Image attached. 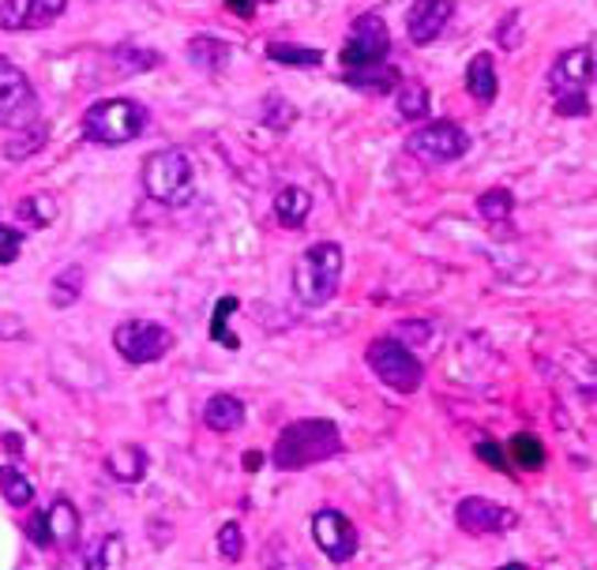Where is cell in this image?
Here are the masks:
<instances>
[{"mask_svg":"<svg viewBox=\"0 0 597 570\" xmlns=\"http://www.w3.org/2000/svg\"><path fill=\"white\" fill-rule=\"evenodd\" d=\"M365 361L376 375H380L383 387L399 391V394H413L425 383V364L413 357L410 346H402L399 338H376L365 353Z\"/></svg>","mask_w":597,"mask_h":570,"instance_id":"6","label":"cell"},{"mask_svg":"<svg viewBox=\"0 0 597 570\" xmlns=\"http://www.w3.org/2000/svg\"><path fill=\"white\" fill-rule=\"evenodd\" d=\"M346 83L361 90H372V95H383V90L399 87V72L388 68V64H372V68H350L346 72Z\"/></svg>","mask_w":597,"mask_h":570,"instance_id":"24","label":"cell"},{"mask_svg":"<svg viewBox=\"0 0 597 570\" xmlns=\"http://www.w3.org/2000/svg\"><path fill=\"white\" fill-rule=\"evenodd\" d=\"M0 495H4L12 507H26L34 500V484L23 476L20 465H0Z\"/></svg>","mask_w":597,"mask_h":570,"instance_id":"27","label":"cell"},{"mask_svg":"<svg viewBox=\"0 0 597 570\" xmlns=\"http://www.w3.org/2000/svg\"><path fill=\"white\" fill-rule=\"evenodd\" d=\"M113 349L128 364H154L173 349V330L154 319H124L113 327Z\"/></svg>","mask_w":597,"mask_h":570,"instance_id":"9","label":"cell"},{"mask_svg":"<svg viewBox=\"0 0 597 570\" xmlns=\"http://www.w3.org/2000/svg\"><path fill=\"white\" fill-rule=\"evenodd\" d=\"M218 551H222V559H229V563H237V559L245 556V533L237 522H226V526L218 529Z\"/></svg>","mask_w":597,"mask_h":570,"instance_id":"31","label":"cell"},{"mask_svg":"<svg viewBox=\"0 0 597 570\" xmlns=\"http://www.w3.org/2000/svg\"><path fill=\"white\" fill-rule=\"evenodd\" d=\"M121 548H124V540L117 537V533L95 540V545L87 548V556H83V570H109L113 567V559L121 556Z\"/></svg>","mask_w":597,"mask_h":570,"instance_id":"29","label":"cell"},{"mask_svg":"<svg viewBox=\"0 0 597 570\" xmlns=\"http://www.w3.org/2000/svg\"><path fill=\"white\" fill-rule=\"evenodd\" d=\"M394 102H399L402 121H425V117H428V87H425V83H417V79L402 83Z\"/></svg>","mask_w":597,"mask_h":570,"instance_id":"25","label":"cell"},{"mask_svg":"<svg viewBox=\"0 0 597 570\" xmlns=\"http://www.w3.org/2000/svg\"><path fill=\"white\" fill-rule=\"evenodd\" d=\"M15 218L31 229H50L53 222H57V199H53L50 191H31V196L20 199Z\"/></svg>","mask_w":597,"mask_h":570,"instance_id":"21","label":"cell"},{"mask_svg":"<svg viewBox=\"0 0 597 570\" xmlns=\"http://www.w3.org/2000/svg\"><path fill=\"white\" fill-rule=\"evenodd\" d=\"M204 425L218 436H234L245 425V402L234 394H210L204 402Z\"/></svg>","mask_w":597,"mask_h":570,"instance_id":"16","label":"cell"},{"mask_svg":"<svg viewBox=\"0 0 597 570\" xmlns=\"http://www.w3.org/2000/svg\"><path fill=\"white\" fill-rule=\"evenodd\" d=\"M42 146H45V128L31 124V128H20V132H15L12 140L4 143V154L12 162H20V158H31V154H39Z\"/></svg>","mask_w":597,"mask_h":570,"instance_id":"28","label":"cell"},{"mask_svg":"<svg viewBox=\"0 0 597 570\" xmlns=\"http://www.w3.org/2000/svg\"><path fill=\"white\" fill-rule=\"evenodd\" d=\"M117 61H128V72H140V68H154L159 64V53H140V50H132V45H124V50H117L113 53Z\"/></svg>","mask_w":597,"mask_h":570,"instance_id":"33","label":"cell"},{"mask_svg":"<svg viewBox=\"0 0 597 570\" xmlns=\"http://www.w3.org/2000/svg\"><path fill=\"white\" fill-rule=\"evenodd\" d=\"M388 53H391V31L388 23H383V15L380 12L357 15L343 50L346 68H372V64L388 61Z\"/></svg>","mask_w":597,"mask_h":570,"instance_id":"10","label":"cell"},{"mask_svg":"<svg viewBox=\"0 0 597 570\" xmlns=\"http://www.w3.org/2000/svg\"><path fill=\"white\" fill-rule=\"evenodd\" d=\"M308 210H312V196L305 188H297V184H286V188L274 191V218H279L286 229L305 226Z\"/></svg>","mask_w":597,"mask_h":570,"instance_id":"20","label":"cell"},{"mask_svg":"<svg viewBox=\"0 0 597 570\" xmlns=\"http://www.w3.org/2000/svg\"><path fill=\"white\" fill-rule=\"evenodd\" d=\"M26 537H31L39 548H53V540H50V526H45V511H34L31 518H26Z\"/></svg>","mask_w":597,"mask_h":570,"instance_id":"34","label":"cell"},{"mask_svg":"<svg viewBox=\"0 0 597 570\" xmlns=\"http://www.w3.org/2000/svg\"><path fill=\"white\" fill-rule=\"evenodd\" d=\"M474 450H477V458H481V462H489L496 469V473H511L508 458H503V450L496 447V443H477Z\"/></svg>","mask_w":597,"mask_h":570,"instance_id":"35","label":"cell"},{"mask_svg":"<svg viewBox=\"0 0 597 570\" xmlns=\"http://www.w3.org/2000/svg\"><path fill=\"white\" fill-rule=\"evenodd\" d=\"M335 454H343V431H338L335 420L305 417L279 431L271 462L274 469H282V473H301V469H312Z\"/></svg>","mask_w":597,"mask_h":570,"instance_id":"1","label":"cell"},{"mask_svg":"<svg viewBox=\"0 0 597 570\" xmlns=\"http://www.w3.org/2000/svg\"><path fill=\"white\" fill-rule=\"evenodd\" d=\"M106 473L121 484H135L146 476V450L140 443H124V447H113L106 454Z\"/></svg>","mask_w":597,"mask_h":570,"instance_id":"18","label":"cell"},{"mask_svg":"<svg viewBox=\"0 0 597 570\" xmlns=\"http://www.w3.org/2000/svg\"><path fill=\"white\" fill-rule=\"evenodd\" d=\"M45 526H50V540L53 548H76L79 540V511L76 503L68 500V495H57V500L50 503V511H45Z\"/></svg>","mask_w":597,"mask_h":570,"instance_id":"15","label":"cell"},{"mask_svg":"<svg viewBox=\"0 0 597 570\" xmlns=\"http://www.w3.org/2000/svg\"><path fill=\"white\" fill-rule=\"evenodd\" d=\"M83 282H87V274H83L79 263L64 266V271L53 278V289H50V305L53 308H72L76 300L83 297Z\"/></svg>","mask_w":597,"mask_h":570,"instance_id":"23","label":"cell"},{"mask_svg":"<svg viewBox=\"0 0 597 570\" xmlns=\"http://www.w3.org/2000/svg\"><path fill=\"white\" fill-rule=\"evenodd\" d=\"M188 61L196 64L199 72H207V76H222L229 64V45L222 39H210V34H196V39L188 42Z\"/></svg>","mask_w":597,"mask_h":570,"instance_id":"19","label":"cell"},{"mask_svg":"<svg viewBox=\"0 0 597 570\" xmlns=\"http://www.w3.org/2000/svg\"><path fill=\"white\" fill-rule=\"evenodd\" d=\"M428 335H433V327H428V324H399L391 338H399V342L406 346V338H417V342H425Z\"/></svg>","mask_w":597,"mask_h":570,"instance_id":"36","label":"cell"},{"mask_svg":"<svg viewBox=\"0 0 597 570\" xmlns=\"http://www.w3.org/2000/svg\"><path fill=\"white\" fill-rule=\"evenodd\" d=\"M508 454H511V462H515L519 469H527V473H538V469H545L549 450L534 436V431H519V436H511Z\"/></svg>","mask_w":597,"mask_h":570,"instance_id":"22","label":"cell"},{"mask_svg":"<svg viewBox=\"0 0 597 570\" xmlns=\"http://www.w3.org/2000/svg\"><path fill=\"white\" fill-rule=\"evenodd\" d=\"M466 90H470V98L481 106L496 102V95H500V79H496L492 53H477V57L466 64Z\"/></svg>","mask_w":597,"mask_h":570,"instance_id":"17","label":"cell"},{"mask_svg":"<svg viewBox=\"0 0 597 570\" xmlns=\"http://www.w3.org/2000/svg\"><path fill=\"white\" fill-rule=\"evenodd\" d=\"M455 15V0H413L406 12V34L413 45H428L447 31Z\"/></svg>","mask_w":597,"mask_h":570,"instance_id":"14","label":"cell"},{"mask_svg":"<svg viewBox=\"0 0 597 570\" xmlns=\"http://www.w3.org/2000/svg\"><path fill=\"white\" fill-rule=\"evenodd\" d=\"M271 61H279V64H301V68H316V64H324V53L319 50H301V45H286V42H279V45H271Z\"/></svg>","mask_w":597,"mask_h":570,"instance_id":"30","label":"cell"},{"mask_svg":"<svg viewBox=\"0 0 597 570\" xmlns=\"http://www.w3.org/2000/svg\"><path fill=\"white\" fill-rule=\"evenodd\" d=\"M39 90L26 79V72L15 61L0 57V128L20 132V128L39 124Z\"/></svg>","mask_w":597,"mask_h":570,"instance_id":"7","label":"cell"},{"mask_svg":"<svg viewBox=\"0 0 597 570\" xmlns=\"http://www.w3.org/2000/svg\"><path fill=\"white\" fill-rule=\"evenodd\" d=\"M274 570H301V567H274Z\"/></svg>","mask_w":597,"mask_h":570,"instance_id":"38","label":"cell"},{"mask_svg":"<svg viewBox=\"0 0 597 570\" xmlns=\"http://www.w3.org/2000/svg\"><path fill=\"white\" fill-rule=\"evenodd\" d=\"M23 252V233L15 226H0V266H12Z\"/></svg>","mask_w":597,"mask_h":570,"instance_id":"32","label":"cell"},{"mask_svg":"<svg viewBox=\"0 0 597 570\" xmlns=\"http://www.w3.org/2000/svg\"><path fill=\"white\" fill-rule=\"evenodd\" d=\"M143 191L162 207H185L196 196V169L181 146H162L143 162Z\"/></svg>","mask_w":597,"mask_h":570,"instance_id":"4","label":"cell"},{"mask_svg":"<svg viewBox=\"0 0 597 570\" xmlns=\"http://www.w3.org/2000/svg\"><path fill=\"white\" fill-rule=\"evenodd\" d=\"M151 124V113H146L143 102L135 98H98L95 106H87L79 121L83 140L98 143V146H124L132 140H140Z\"/></svg>","mask_w":597,"mask_h":570,"instance_id":"3","label":"cell"},{"mask_svg":"<svg viewBox=\"0 0 597 570\" xmlns=\"http://www.w3.org/2000/svg\"><path fill=\"white\" fill-rule=\"evenodd\" d=\"M455 526L470 533V537H500V533L519 526V514L485 500V495H466L455 507Z\"/></svg>","mask_w":597,"mask_h":570,"instance_id":"12","label":"cell"},{"mask_svg":"<svg viewBox=\"0 0 597 570\" xmlns=\"http://www.w3.org/2000/svg\"><path fill=\"white\" fill-rule=\"evenodd\" d=\"M346 252L335 241H316L293 263V293L305 308H324L335 300L338 285H343Z\"/></svg>","mask_w":597,"mask_h":570,"instance_id":"2","label":"cell"},{"mask_svg":"<svg viewBox=\"0 0 597 570\" xmlns=\"http://www.w3.org/2000/svg\"><path fill=\"white\" fill-rule=\"evenodd\" d=\"M511 210H515V196H511L508 188H489V191H481V196H477V215H481L485 222H492V226L508 222Z\"/></svg>","mask_w":597,"mask_h":570,"instance_id":"26","label":"cell"},{"mask_svg":"<svg viewBox=\"0 0 597 570\" xmlns=\"http://www.w3.org/2000/svg\"><path fill=\"white\" fill-rule=\"evenodd\" d=\"M406 151L425 165H447L470 151V135L455 121H428L406 135Z\"/></svg>","mask_w":597,"mask_h":570,"instance_id":"8","label":"cell"},{"mask_svg":"<svg viewBox=\"0 0 597 570\" xmlns=\"http://www.w3.org/2000/svg\"><path fill=\"white\" fill-rule=\"evenodd\" d=\"M64 8H68V0H0V31H45L61 20Z\"/></svg>","mask_w":597,"mask_h":570,"instance_id":"13","label":"cell"},{"mask_svg":"<svg viewBox=\"0 0 597 570\" xmlns=\"http://www.w3.org/2000/svg\"><path fill=\"white\" fill-rule=\"evenodd\" d=\"M590 87H594V53L586 45L560 53L549 68V95L560 117H586L590 113Z\"/></svg>","mask_w":597,"mask_h":570,"instance_id":"5","label":"cell"},{"mask_svg":"<svg viewBox=\"0 0 597 570\" xmlns=\"http://www.w3.org/2000/svg\"><path fill=\"white\" fill-rule=\"evenodd\" d=\"M312 540H316V548L324 551L330 563H350L357 556V548H361L357 526L335 507H324L312 514Z\"/></svg>","mask_w":597,"mask_h":570,"instance_id":"11","label":"cell"},{"mask_svg":"<svg viewBox=\"0 0 597 570\" xmlns=\"http://www.w3.org/2000/svg\"><path fill=\"white\" fill-rule=\"evenodd\" d=\"M500 570H534V567H527V563H503Z\"/></svg>","mask_w":597,"mask_h":570,"instance_id":"37","label":"cell"}]
</instances>
